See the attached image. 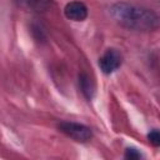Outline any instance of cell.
Returning a JSON list of instances; mask_svg holds the SVG:
<instances>
[{"mask_svg":"<svg viewBox=\"0 0 160 160\" xmlns=\"http://www.w3.org/2000/svg\"><path fill=\"white\" fill-rule=\"evenodd\" d=\"M125 159H130V160H136V159H140L142 155L141 152L138 150V149H134V148H128L125 150Z\"/></svg>","mask_w":160,"mask_h":160,"instance_id":"obj_8","label":"cell"},{"mask_svg":"<svg viewBox=\"0 0 160 160\" xmlns=\"http://www.w3.org/2000/svg\"><path fill=\"white\" fill-rule=\"evenodd\" d=\"M64 14L69 20L84 21L88 18L89 10L82 1H70L64 8Z\"/></svg>","mask_w":160,"mask_h":160,"instance_id":"obj_4","label":"cell"},{"mask_svg":"<svg viewBox=\"0 0 160 160\" xmlns=\"http://www.w3.org/2000/svg\"><path fill=\"white\" fill-rule=\"evenodd\" d=\"M79 86H80V90H81L82 95L85 96V99L91 100L95 94V84H94L92 79L86 72H81L79 75Z\"/></svg>","mask_w":160,"mask_h":160,"instance_id":"obj_6","label":"cell"},{"mask_svg":"<svg viewBox=\"0 0 160 160\" xmlns=\"http://www.w3.org/2000/svg\"><path fill=\"white\" fill-rule=\"evenodd\" d=\"M14 1L28 10H32L38 12L48 11L55 5L54 0H14Z\"/></svg>","mask_w":160,"mask_h":160,"instance_id":"obj_5","label":"cell"},{"mask_svg":"<svg viewBox=\"0 0 160 160\" xmlns=\"http://www.w3.org/2000/svg\"><path fill=\"white\" fill-rule=\"evenodd\" d=\"M121 62H122V55L116 49H108L99 59V66L104 74L114 72L121 66Z\"/></svg>","mask_w":160,"mask_h":160,"instance_id":"obj_3","label":"cell"},{"mask_svg":"<svg viewBox=\"0 0 160 160\" xmlns=\"http://www.w3.org/2000/svg\"><path fill=\"white\" fill-rule=\"evenodd\" d=\"M111 18L121 26L136 31H152L159 26L158 14L148 8L129 2H116L110 8Z\"/></svg>","mask_w":160,"mask_h":160,"instance_id":"obj_1","label":"cell"},{"mask_svg":"<svg viewBox=\"0 0 160 160\" xmlns=\"http://www.w3.org/2000/svg\"><path fill=\"white\" fill-rule=\"evenodd\" d=\"M148 140L149 142L152 145V146H159L160 145V134L156 129L151 130L149 134H148Z\"/></svg>","mask_w":160,"mask_h":160,"instance_id":"obj_7","label":"cell"},{"mask_svg":"<svg viewBox=\"0 0 160 160\" xmlns=\"http://www.w3.org/2000/svg\"><path fill=\"white\" fill-rule=\"evenodd\" d=\"M59 130L66 136L79 142H86L92 138V131L89 126L74 121H61L58 125Z\"/></svg>","mask_w":160,"mask_h":160,"instance_id":"obj_2","label":"cell"}]
</instances>
